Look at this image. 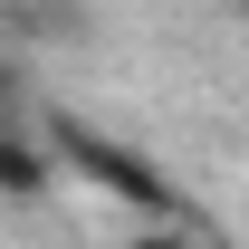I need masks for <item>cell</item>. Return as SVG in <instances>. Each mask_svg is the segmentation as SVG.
I'll list each match as a JSON object with an SVG mask.
<instances>
[{
  "instance_id": "6da1fadb",
  "label": "cell",
  "mask_w": 249,
  "mask_h": 249,
  "mask_svg": "<svg viewBox=\"0 0 249 249\" xmlns=\"http://www.w3.org/2000/svg\"><path fill=\"white\" fill-rule=\"evenodd\" d=\"M38 144H48V163H58V173H77V182H96V192H115L124 211L182 220V192H173V173H163L144 144H124V134H106V124H87V115H48V124H38Z\"/></svg>"
},
{
  "instance_id": "7a4b0ae2",
  "label": "cell",
  "mask_w": 249,
  "mask_h": 249,
  "mask_svg": "<svg viewBox=\"0 0 249 249\" xmlns=\"http://www.w3.org/2000/svg\"><path fill=\"white\" fill-rule=\"evenodd\" d=\"M48 182H58V163H48V144H38L29 124H10V134H0V192H19V201H38Z\"/></svg>"
},
{
  "instance_id": "3957f363",
  "label": "cell",
  "mask_w": 249,
  "mask_h": 249,
  "mask_svg": "<svg viewBox=\"0 0 249 249\" xmlns=\"http://www.w3.org/2000/svg\"><path fill=\"white\" fill-rule=\"evenodd\" d=\"M124 249H201V240H192L182 220H154V230H134V240H124Z\"/></svg>"
},
{
  "instance_id": "277c9868",
  "label": "cell",
  "mask_w": 249,
  "mask_h": 249,
  "mask_svg": "<svg viewBox=\"0 0 249 249\" xmlns=\"http://www.w3.org/2000/svg\"><path fill=\"white\" fill-rule=\"evenodd\" d=\"M10 124H19V77L0 67V134H10Z\"/></svg>"
}]
</instances>
